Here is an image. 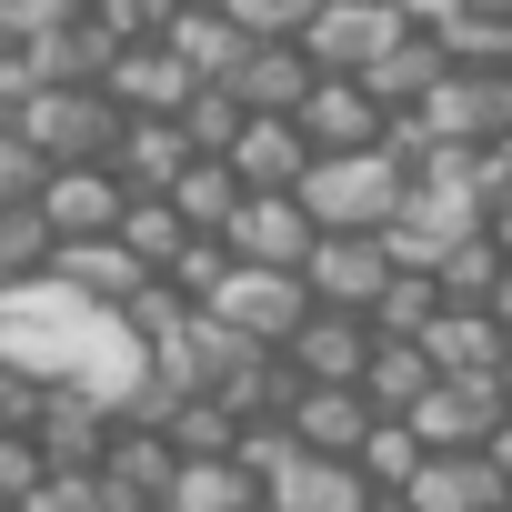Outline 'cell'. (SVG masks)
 <instances>
[{"label": "cell", "instance_id": "40", "mask_svg": "<svg viewBox=\"0 0 512 512\" xmlns=\"http://www.w3.org/2000/svg\"><path fill=\"white\" fill-rule=\"evenodd\" d=\"M482 452H492V472H502V492H512V422H502V432H492Z\"/></svg>", "mask_w": 512, "mask_h": 512}, {"label": "cell", "instance_id": "28", "mask_svg": "<svg viewBox=\"0 0 512 512\" xmlns=\"http://www.w3.org/2000/svg\"><path fill=\"white\" fill-rule=\"evenodd\" d=\"M21 512H131V492L101 472V462H71V472H41V492Z\"/></svg>", "mask_w": 512, "mask_h": 512}, {"label": "cell", "instance_id": "6", "mask_svg": "<svg viewBox=\"0 0 512 512\" xmlns=\"http://www.w3.org/2000/svg\"><path fill=\"white\" fill-rule=\"evenodd\" d=\"M402 31H412V11H402V0H322V11L302 21V61H312V71L362 81V71H372Z\"/></svg>", "mask_w": 512, "mask_h": 512}, {"label": "cell", "instance_id": "19", "mask_svg": "<svg viewBox=\"0 0 512 512\" xmlns=\"http://www.w3.org/2000/svg\"><path fill=\"white\" fill-rule=\"evenodd\" d=\"M101 91H111L121 111H181L201 81H191L161 41H121V51H111V71H101Z\"/></svg>", "mask_w": 512, "mask_h": 512}, {"label": "cell", "instance_id": "32", "mask_svg": "<svg viewBox=\"0 0 512 512\" xmlns=\"http://www.w3.org/2000/svg\"><path fill=\"white\" fill-rule=\"evenodd\" d=\"M322 11V0H221V21L241 41H302V21Z\"/></svg>", "mask_w": 512, "mask_h": 512}, {"label": "cell", "instance_id": "15", "mask_svg": "<svg viewBox=\"0 0 512 512\" xmlns=\"http://www.w3.org/2000/svg\"><path fill=\"white\" fill-rule=\"evenodd\" d=\"M282 362H292L302 382H362V362H372V322H362V312H302V332L282 342Z\"/></svg>", "mask_w": 512, "mask_h": 512}, {"label": "cell", "instance_id": "35", "mask_svg": "<svg viewBox=\"0 0 512 512\" xmlns=\"http://www.w3.org/2000/svg\"><path fill=\"white\" fill-rule=\"evenodd\" d=\"M41 181H51V161L21 141V121H0V201H41Z\"/></svg>", "mask_w": 512, "mask_h": 512}, {"label": "cell", "instance_id": "38", "mask_svg": "<svg viewBox=\"0 0 512 512\" xmlns=\"http://www.w3.org/2000/svg\"><path fill=\"white\" fill-rule=\"evenodd\" d=\"M412 21H442V11H512V0H402Z\"/></svg>", "mask_w": 512, "mask_h": 512}, {"label": "cell", "instance_id": "1", "mask_svg": "<svg viewBox=\"0 0 512 512\" xmlns=\"http://www.w3.org/2000/svg\"><path fill=\"white\" fill-rule=\"evenodd\" d=\"M0 372L21 382H51V392H81L101 402L111 422L141 412L151 392V362H141V332L111 312V302H81L71 282H0Z\"/></svg>", "mask_w": 512, "mask_h": 512}, {"label": "cell", "instance_id": "24", "mask_svg": "<svg viewBox=\"0 0 512 512\" xmlns=\"http://www.w3.org/2000/svg\"><path fill=\"white\" fill-rule=\"evenodd\" d=\"M382 422H402L422 392H432V362H422V342H372V362H362V382H352Z\"/></svg>", "mask_w": 512, "mask_h": 512}, {"label": "cell", "instance_id": "10", "mask_svg": "<svg viewBox=\"0 0 512 512\" xmlns=\"http://www.w3.org/2000/svg\"><path fill=\"white\" fill-rule=\"evenodd\" d=\"M31 211L51 221V241H101V231H121L131 191H121V171H111V161H71V171H51V181H41V201H31Z\"/></svg>", "mask_w": 512, "mask_h": 512}, {"label": "cell", "instance_id": "20", "mask_svg": "<svg viewBox=\"0 0 512 512\" xmlns=\"http://www.w3.org/2000/svg\"><path fill=\"white\" fill-rule=\"evenodd\" d=\"M51 282H71L81 302H111V312H121V302L151 282V272L121 251V231H101V241H61V251H51Z\"/></svg>", "mask_w": 512, "mask_h": 512}, {"label": "cell", "instance_id": "21", "mask_svg": "<svg viewBox=\"0 0 512 512\" xmlns=\"http://www.w3.org/2000/svg\"><path fill=\"white\" fill-rule=\"evenodd\" d=\"M442 71H452V61H442V41H432V31L412 21V31H402V41H392V51H382V61L362 71V91H372V101H382V111L402 121V111H422V91H432Z\"/></svg>", "mask_w": 512, "mask_h": 512}, {"label": "cell", "instance_id": "25", "mask_svg": "<svg viewBox=\"0 0 512 512\" xmlns=\"http://www.w3.org/2000/svg\"><path fill=\"white\" fill-rule=\"evenodd\" d=\"M181 241H201V231H181V211H171L161 191H131V211H121V251H131V262H141L151 282L181 262Z\"/></svg>", "mask_w": 512, "mask_h": 512}, {"label": "cell", "instance_id": "45", "mask_svg": "<svg viewBox=\"0 0 512 512\" xmlns=\"http://www.w3.org/2000/svg\"><path fill=\"white\" fill-rule=\"evenodd\" d=\"M502 512H512V502H502Z\"/></svg>", "mask_w": 512, "mask_h": 512}, {"label": "cell", "instance_id": "3", "mask_svg": "<svg viewBox=\"0 0 512 512\" xmlns=\"http://www.w3.org/2000/svg\"><path fill=\"white\" fill-rule=\"evenodd\" d=\"M201 322H221L231 342H251V352H282L292 332H302V312H312V292H302V272H262V262H221V282L191 302Z\"/></svg>", "mask_w": 512, "mask_h": 512}, {"label": "cell", "instance_id": "44", "mask_svg": "<svg viewBox=\"0 0 512 512\" xmlns=\"http://www.w3.org/2000/svg\"><path fill=\"white\" fill-rule=\"evenodd\" d=\"M502 161H512V131H502Z\"/></svg>", "mask_w": 512, "mask_h": 512}, {"label": "cell", "instance_id": "22", "mask_svg": "<svg viewBox=\"0 0 512 512\" xmlns=\"http://www.w3.org/2000/svg\"><path fill=\"white\" fill-rule=\"evenodd\" d=\"M422 362L452 372V382H462V372H492V362H502V322L472 312V302H442V312L422 322Z\"/></svg>", "mask_w": 512, "mask_h": 512}, {"label": "cell", "instance_id": "4", "mask_svg": "<svg viewBox=\"0 0 512 512\" xmlns=\"http://www.w3.org/2000/svg\"><path fill=\"white\" fill-rule=\"evenodd\" d=\"M11 121H21V141H31L51 171H71V161H111V141H121V101H111L101 81H61V91H31Z\"/></svg>", "mask_w": 512, "mask_h": 512}, {"label": "cell", "instance_id": "33", "mask_svg": "<svg viewBox=\"0 0 512 512\" xmlns=\"http://www.w3.org/2000/svg\"><path fill=\"white\" fill-rule=\"evenodd\" d=\"M492 272H502V251H492V231H472V241L452 251V262H442L432 282H442V302H472V312H482V292H492Z\"/></svg>", "mask_w": 512, "mask_h": 512}, {"label": "cell", "instance_id": "11", "mask_svg": "<svg viewBox=\"0 0 512 512\" xmlns=\"http://www.w3.org/2000/svg\"><path fill=\"white\" fill-rule=\"evenodd\" d=\"M302 141H312V161L322 151H382V131H392V111L362 91V81H342V71H322L312 91H302Z\"/></svg>", "mask_w": 512, "mask_h": 512}, {"label": "cell", "instance_id": "43", "mask_svg": "<svg viewBox=\"0 0 512 512\" xmlns=\"http://www.w3.org/2000/svg\"><path fill=\"white\" fill-rule=\"evenodd\" d=\"M131 512H161V502H131Z\"/></svg>", "mask_w": 512, "mask_h": 512}, {"label": "cell", "instance_id": "9", "mask_svg": "<svg viewBox=\"0 0 512 512\" xmlns=\"http://www.w3.org/2000/svg\"><path fill=\"white\" fill-rule=\"evenodd\" d=\"M402 422H412L422 452H482V442L502 432V392H492V372H462V382L432 372V392H422Z\"/></svg>", "mask_w": 512, "mask_h": 512}, {"label": "cell", "instance_id": "5", "mask_svg": "<svg viewBox=\"0 0 512 512\" xmlns=\"http://www.w3.org/2000/svg\"><path fill=\"white\" fill-rule=\"evenodd\" d=\"M402 121L442 151H492L512 131V71H442L422 91V111H402Z\"/></svg>", "mask_w": 512, "mask_h": 512}, {"label": "cell", "instance_id": "30", "mask_svg": "<svg viewBox=\"0 0 512 512\" xmlns=\"http://www.w3.org/2000/svg\"><path fill=\"white\" fill-rule=\"evenodd\" d=\"M412 462H422V442H412V422H382V412H372V432L352 442V472H362L372 492H402V482H412Z\"/></svg>", "mask_w": 512, "mask_h": 512}, {"label": "cell", "instance_id": "37", "mask_svg": "<svg viewBox=\"0 0 512 512\" xmlns=\"http://www.w3.org/2000/svg\"><path fill=\"white\" fill-rule=\"evenodd\" d=\"M482 231H492V251L512 262V191H492V201H482Z\"/></svg>", "mask_w": 512, "mask_h": 512}, {"label": "cell", "instance_id": "14", "mask_svg": "<svg viewBox=\"0 0 512 512\" xmlns=\"http://www.w3.org/2000/svg\"><path fill=\"white\" fill-rule=\"evenodd\" d=\"M181 161H201V151L181 141V121H171V111H121V141H111L121 191H171V181H181Z\"/></svg>", "mask_w": 512, "mask_h": 512}, {"label": "cell", "instance_id": "31", "mask_svg": "<svg viewBox=\"0 0 512 512\" xmlns=\"http://www.w3.org/2000/svg\"><path fill=\"white\" fill-rule=\"evenodd\" d=\"M171 121H181V141H191V151H201V161H221V151H231V131H241V121H251V111H241V101H231V91H221V81H201V91H191V101H181V111H171Z\"/></svg>", "mask_w": 512, "mask_h": 512}, {"label": "cell", "instance_id": "39", "mask_svg": "<svg viewBox=\"0 0 512 512\" xmlns=\"http://www.w3.org/2000/svg\"><path fill=\"white\" fill-rule=\"evenodd\" d=\"M482 312H492V322H502V342H512V262L492 272V292H482Z\"/></svg>", "mask_w": 512, "mask_h": 512}, {"label": "cell", "instance_id": "17", "mask_svg": "<svg viewBox=\"0 0 512 512\" xmlns=\"http://www.w3.org/2000/svg\"><path fill=\"white\" fill-rule=\"evenodd\" d=\"M151 41H161V51H171L191 81H231V71H241V51H251V41L221 21V0H181V11H171Z\"/></svg>", "mask_w": 512, "mask_h": 512}, {"label": "cell", "instance_id": "23", "mask_svg": "<svg viewBox=\"0 0 512 512\" xmlns=\"http://www.w3.org/2000/svg\"><path fill=\"white\" fill-rule=\"evenodd\" d=\"M161 512H262V482H251L231 452H211V462H181V472H171Z\"/></svg>", "mask_w": 512, "mask_h": 512}, {"label": "cell", "instance_id": "2", "mask_svg": "<svg viewBox=\"0 0 512 512\" xmlns=\"http://www.w3.org/2000/svg\"><path fill=\"white\" fill-rule=\"evenodd\" d=\"M402 191H412V171L392 151H322L292 201L312 211V231H382L402 211Z\"/></svg>", "mask_w": 512, "mask_h": 512}, {"label": "cell", "instance_id": "13", "mask_svg": "<svg viewBox=\"0 0 512 512\" xmlns=\"http://www.w3.org/2000/svg\"><path fill=\"white\" fill-rule=\"evenodd\" d=\"M231 181L241 191H302V171H312V141H302V121H272V111H251L241 131H231Z\"/></svg>", "mask_w": 512, "mask_h": 512}, {"label": "cell", "instance_id": "7", "mask_svg": "<svg viewBox=\"0 0 512 512\" xmlns=\"http://www.w3.org/2000/svg\"><path fill=\"white\" fill-rule=\"evenodd\" d=\"M382 282H392V251H382V231H322V241H312V262H302V292H312V312H362V322H372Z\"/></svg>", "mask_w": 512, "mask_h": 512}, {"label": "cell", "instance_id": "18", "mask_svg": "<svg viewBox=\"0 0 512 512\" xmlns=\"http://www.w3.org/2000/svg\"><path fill=\"white\" fill-rule=\"evenodd\" d=\"M282 432H292L302 452H342V462H352V442L372 432V402H362L352 382H302L292 412H282Z\"/></svg>", "mask_w": 512, "mask_h": 512}, {"label": "cell", "instance_id": "42", "mask_svg": "<svg viewBox=\"0 0 512 512\" xmlns=\"http://www.w3.org/2000/svg\"><path fill=\"white\" fill-rule=\"evenodd\" d=\"M362 512H412V502H402V492H372V502H362Z\"/></svg>", "mask_w": 512, "mask_h": 512}, {"label": "cell", "instance_id": "34", "mask_svg": "<svg viewBox=\"0 0 512 512\" xmlns=\"http://www.w3.org/2000/svg\"><path fill=\"white\" fill-rule=\"evenodd\" d=\"M71 21H91V0H0V41H51V31H71Z\"/></svg>", "mask_w": 512, "mask_h": 512}, {"label": "cell", "instance_id": "36", "mask_svg": "<svg viewBox=\"0 0 512 512\" xmlns=\"http://www.w3.org/2000/svg\"><path fill=\"white\" fill-rule=\"evenodd\" d=\"M41 402H51V382H21V372H0V432H21V442H31Z\"/></svg>", "mask_w": 512, "mask_h": 512}, {"label": "cell", "instance_id": "8", "mask_svg": "<svg viewBox=\"0 0 512 512\" xmlns=\"http://www.w3.org/2000/svg\"><path fill=\"white\" fill-rule=\"evenodd\" d=\"M312 241L322 231H312V211L292 191H241L231 221H221V251H231V262H262V272H302Z\"/></svg>", "mask_w": 512, "mask_h": 512}, {"label": "cell", "instance_id": "12", "mask_svg": "<svg viewBox=\"0 0 512 512\" xmlns=\"http://www.w3.org/2000/svg\"><path fill=\"white\" fill-rule=\"evenodd\" d=\"M402 502H412V512H502L512 492H502L492 452H422L412 482H402Z\"/></svg>", "mask_w": 512, "mask_h": 512}, {"label": "cell", "instance_id": "46", "mask_svg": "<svg viewBox=\"0 0 512 512\" xmlns=\"http://www.w3.org/2000/svg\"><path fill=\"white\" fill-rule=\"evenodd\" d=\"M502 71H512V61H502Z\"/></svg>", "mask_w": 512, "mask_h": 512}, {"label": "cell", "instance_id": "27", "mask_svg": "<svg viewBox=\"0 0 512 512\" xmlns=\"http://www.w3.org/2000/svg\"><path fill=\"white\" fill-rule=\"evenodd\" d=\"M432 312H442V282H432V272H392L382 302H372V342H422Z\"/></svg>", "mask_w": 512, "mask_h": 512}, {"label": "cell", "instance_id": "16", "mask_svg": "<svg viewBox=\"0 0 512 512\" xmlns=\"http://www.w3.org/2000/svg\"><path fill=\"white\" fill-rule=\"evenodd\" d=\"M312 81H322V71L302 61V41H251V51H241V71H231L221 91H231L241 111H272V121H292Z\"/></svg>", "mask_w": 512, "mask_h": 512}, {"label": "cell", "instance_id": "29", "mask_svg": "<svg viewBox=\"0 0 512 512\" xmlns=\"http://www.w3.org/2000/svg\"><path fill=\"white\" fill-rule=\"evenodd\" d=\"M51 221L31 211V201H0V282H41L51 272Z\"/></svg>", "mask_w": 512, "mask_h": 512}, {"label": "cell", "instance_id": "41", "mask_svg": "<svg viewBox=\"0 0 512 512\" xmlns=\"http://www.w3.org/2000/svg\"><path fill=\"white\" fill-rule=\"evenodd\" d=\"M492 392H502V422H512V342H502V362H492Z\"/></svg>", "mask_w": 512, "mask_h": 512}, {"label": "cell", "instance_id": "26", "mask_svg": "<svg viewBox=\"0 0 512 512\" xmlns=\"http://www.w3.org/2000/svg\"><path fill=\"white\" fill-rule=\"evenodd\" d=\"M161 201L181 211V231H211V241H221V221H231L241 181H231V161H181V181H171Z\"/></svg>", "mask_w": 512, "mask_h": 512}]
</instances>
